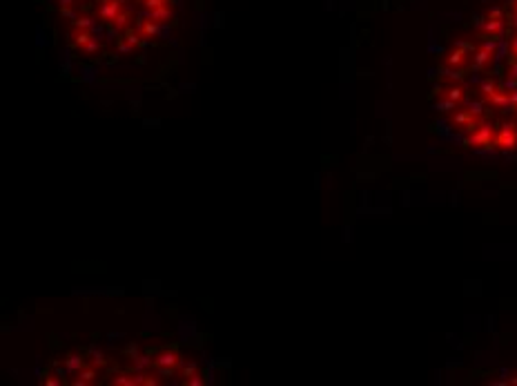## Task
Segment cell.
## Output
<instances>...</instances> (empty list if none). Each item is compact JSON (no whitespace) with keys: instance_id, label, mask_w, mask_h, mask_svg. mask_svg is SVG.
I'll return each instance as SVG.
<instances>
[{"instance_id":"1","label":"cell","mask_w":517,"mask_h":386,"mask_svg":"<svg viewBox=\"0 0 517 386\" xmlns=\"http://www.w3.org/2000/svg\"><path fill=\"white\" fill-rule=\"evenodd\" d=\"M495 145L499 150H515L517 148V127L506 123L495 136Z\"/></svg>"},{"instance_id":"2","label":"cell","mask_w":517,"mask_h":386,"mask_svg":"<svg viewBox=\"0 0 517 386\" xmlns=\"http://www.w3.org/2000/svg\"><path fill=\"white\" fill-rule=\"evenodd\" d=\"M468 143L475 145V148H486V145H491V143H493V130H491V125H479L473 134H470Z\"/></svg>"},{"instance_id":"3","label":"cell","mask_w":517,"mask_h":386,"mask_svg":"<svg viewBox=\"0 0 517 386\" xmlns=\"http://www.w3.org/2000/svg\"><path fill=\"white\" fill-rule=\"evenodd\" d=\"M510 54H513V63H517V38L513 41V45H510Z\"/></svg>"},{"instance_id":"4","label":"cell","mask_w":517,"mask_h":386,"mask_svg":"<svg viewBox=\"0 0 517 386\" xmlns=\"http://www.w3.org/2000/svg\"><path fill=\"white\" fill-rule=\"evenodd\" d=\"M513 110H515V112H517V103H515V105H513Z\"/></svg>"}]
</instances>
